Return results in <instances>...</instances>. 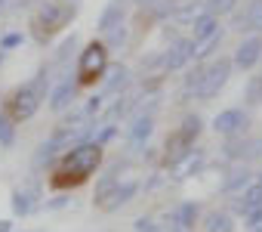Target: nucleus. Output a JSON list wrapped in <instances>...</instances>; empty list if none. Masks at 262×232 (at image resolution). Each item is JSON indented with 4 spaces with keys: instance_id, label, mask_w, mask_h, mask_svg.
<instances>
[{
    "instance_id": "nucleus-1",
    "label": "nucleus",
    "mask_w": 262,
    "mask_h": 232,
    "mask_svg": "<svg viewBox=\"0 0 262 232\" xmlns=\"http://www.w3.org/2000/svg\"><path fill=\"white\" fill-rule=\"evenodd\" d=\"M99 164H102V146L99 143H80V146L62 152L59 164L53 167V186L56 189L80 186L99 170Z\"/></svg>"
},
{
    "instance_id": "nucleus-2",
    "label": "nucleus",
    "mask_w": 262,
    "mask_h": 232,
    "mask_svg": "<svg viewBox=\"0 0 262 232\" xmlns=\"http://www.w3.org/2000/svg\"><path fill=\"white\" fill-rule=\"evenodd\" d=\"M74 16H77V4H68V0H56V4H47V7L34 16V22H31L34 37H37V41L53 37V34L62 31Z\"/></svg>"
},
{
    "instance_id": "nucleus-3",
    "label": "nucleus",
    "mask_w": 262,
    "mask_h": 232,
    "mask_svg": "<svg viewBox=\"0 0 262 232\" xmlns=\"http://www.w3.org/2000/svg\"><path fill=\"white\" fill-rule=\"evenodd\" d=\"M105 71H108V47L105 41H90L77 56V84L93 87L99 78H105Z\"/></svg>"
},
{
    "instance_id": "nucleus-4",
    "label": "nucleus",
    "mask_w": 262,
    "mask_h": 232,
    "mask_svg": "<svg viewBox=\"0 0 262 232\" xmlns=\"http://www.w3.org/2000/svg\"><path fill=\"white\" fill-rule=\"evenodd\" d=\"M37 108H40V96H37V93L31 90V84H28V87H19V90L10 93V99H7V118H10L13 124H19V121L34 118Z\"/></svg>"
},
{
    "instance_id": "nucleus-5",
    "label": "nucleus",
    "mask_w": 262,
    "mask_h": 232,
    "mask_svg": "<svg viewBox=\"0 0 262 232\" xmlns=\"http://www.w3.org/2000/svg\"><path fill=\"white\" fill-rule=\"evenodd\" d=\"M228 78H231V59H216L210 68H204V78H201L198 96H201V99H213V96H219V90L228 84Z\"/></svg>"
},
{
    "instance_id": "nucleus-6",
    "label": "nucleus",
    "mask_w": 262,
    "mask_h": 232,
    "mask_svg": "<svg viewBox=\"0 0 262 232\" xmlns=\"http://www.w3.org/2000/svg\"><path fill=\"white\" fill-rule=\"evenodd\" d=\"M244 127H247V114L241 108H225L213 118V130L222 137H237V133H244Z\"/></svg>"
},
{
    "instance_id": "nucleus-7",
    "label": "nucleus",
    "mask_w": 262,
    "mask_h": 232,
    "mask_svg": "<svg viewBox=\"0 0 262 232\" xmlns=\"http://www.w3.org/2000/svg\"><path fill=\"white\" fill-rule=\"evenodd\" d=\"M262 59V37H247L237 50H234V59H231V68H241V71H250L256 62Z\"/></svg>"
},
{
    "instance_id": "nucleus-8",
    "label": "nucleus",
    "mask_w": 262,
    "mask_h": 232,
    "mask_svg": "<svg viewBox=\"0 0 262 232\" xmlns=\"http://www.w3.org/2000/svg\"><path fill=\"white\" fill-rule=\"evenodd\" d=\"M201 167H204V152H201V149H188V152H185L179 161H173V164H170V170H173V180L194 177Z\"/></svg>"
},
{
    "instance_id": "nucleus-9",
    "label": "nucleus",
    "mask_w": 262,
    "mask_h": 232,
    "mask_svg": "<svg viewBox=\"0 0 262 232\" xmlns=\"http://www.w3.org/2000/svg\"><path fill=\"white\" fill-rule=\"evenodd\" d=\"M136 189H139V186H136L133 180H129V183H123V186L117 183V186H114V189H111V192H108V195H105V198L99 201V207L111 214V210H117V207H123V204H126L129 198H133V195H136Z\"/></svg>"
},
{
    "instance_id": "nucleus-10",
    "label": "nucleus",
    "mask_w": 262,
    "mask_h": 232,
    "mask_svg": "<svg viewBox=\"0 0 262 232\" xmlns=\"http://www.w3.org/2000/svg\"><path fill=\"white\" fill-rule=\"evenodd\" d=\"M188 59H191V41H176V44L161 56V65H164L167 71H176V68H182Z\"/></svg>"
},
{
    "instance_id": "nucleus-11",
    "label": "nucleus",
    "mask_w": 262,
    "mask_h": 232,
    "mask_svg": "<svg viewBox=\"0 0 262 232\" xmlns=\"http://www.w3.org/2000/svg\"><path fill=\"white\" fill-rule=\"evenodd\" d=\"M204 16H207V4H201V0H188V4L173 10V19L179 25H198Z\"/></svg>"
},
{
    "instance_id": "nucleus-12",
    "label": "nucleus",
    "mask_w": 262,
    "mask_h": 232,
    "mask_svg": "<svg viewBox=\"0 0 262 232\" xmlns=\"http://www.w3.org/2000/svg\"><path fill=\"white\" fill-rule=\"evenodd\" d=\"M256 207H262V186L259 183H253V186H247L241 195H237V201H234V210L237 214H250V210H256Z\"/></svg>"
},
{
    "instance_id": "nucleus-13",
    "label": "nucleus",
    "mask_w": 262,
    "mask_h": 232,
    "mask_svg": "<svg viewBox=\"0 0 262 232\" xmlns=\"http://www.w3.org/2000/svg\"><path fill=\"white\" fill-rule=\"evenodd\" d=\"M222 28H216L213 34H207V37H201V41H191V59H207L219 44H222Z\"/></svg>"
},
{
    "instance_id": "nucleus-14",
    "label": "nucleus",
    "mask_w": 262,
    "mask_h": 232,
    "mask_svg": "<svg viewBox=\"0 0 262 232\" xmlns=\"http://www.w3.org/2000/svg\"><path fill=\"white\" fill-rule=\"evenodd\" d=\"M74 90H77V84L62 81V84L53 90V96H50V108H53V111H65V108L71 105V99H74Z\"/></svg>"
},
{
    "instance_id": "nucleus-15",
    "label": "nucleus",
    "mask_w": 262,
    "mask_h": 232,
    "mask_svg": "<svg viewBox=\"0 0 262 232\" xmlns=\"http://www.w3.org/2000/svg\"><path fill=\"white\" fill-rule=\"evenodd\" d=\"M34 198H37L34 189H16V192H13V214H16V217H28V214L37 207Z\"/></svg>"
},
{
    "instance_id": "nucleus-16",
    "label": "nucleus",
    "mask_w": 262,
    "mask_h": 232,
    "mask_svg": "<svg viewBox=\"0 0 262 232\" xmlns=\"http://www.w3.org/2000/svg\"><path fill=\"white\" fill-rule=\"evenodd\" d=\"M194 220H198V204H191V201H185V204H179V207L173 210V223L179 226V232L191 229Z\"/></svg>"
},
{
    "instance_id": "nucleus-17",
    "label": "nucleus",
    "mask_w": 262,
    "mask_h": 232,
    "mask_svg": "<svg viewBox=\"0 0 262 232\" xmlns=\"http://www.w3.org/2000/svg\"><path fill=\"white\" fill-rule=\"evenodd\" d=\"M201 127H204V121L198 118V114H188V118L182 121V130H179L182 143H185V146H194V140L201 137Z\"/></svg>"
},
{
    "instance_id": "nucleus-18",
    "label": "nucleus",
    "mask_w": 262,
    "mask_h": 232,
    "mask_svg": "<svg viewBox=\"0 0 262 232\" xmlns=\"http://www.w3.org/2000/svg\"><path fill=\"white\" fill-rule=\"evenodd\" d=\"M151 130H155V118H151V114L136 118V124L129 127V140H133V143H145V140L151 137Z\"/></svg>"
},
{
    "instance_id": "nucleus-19",
    "label": "nucleus",
    "mask_w": 262,
    "mask_h": 232,
    "mask_svg": "<svg viewBox=\"0 0 262 232\" xmlns=\"http://www.w3.org/2000/svg\"><path fill=\"white\" fill-rule=\"evenodd\" d=\"M207 232H234V220L222 210H213L207 217Z\"/></svg>"
},
{
    "instance_id": "nucleus-20",
    "label": "nucleus",
    "mask_w": 262,
    "mask_h": 232,
    "mask_svg": "<svg viewBox=\"0 0 262 232\" xmlns=\"http://www.w3.org/2000/svg\"><path fill=\"white\" fill-rule=\"evenodd\" d=\"M123 22V10H120V4H111L105 13H102V19H99V28L102 31H111L114 25H120Z\"/></svg>"
},
{
    "instance_id": "nucleus-21",
    "label": "nucleus",
    "mask_w": 262,
    "mask_h": 232,
    "mask_svg": "<svg viewBox=\"0 0 262 232\" xmlns=\"http://www.w3.org/2000/svg\"><path fill=\"white\" fill-rule=\"evenodd\" d=\"M126 78H129V71H126L123 65H114V68H111V78L105 81V93H117V90H123V87H126Z\"/></svg>"
},
{
    "instance_id": "nucleus-22",
    "label": "nucleus",
    "mask_w": 262,
    "mask_h": 232,
    "mask_svg": "<svg viewBox=\"0 0 262 232\" xmlns=\"http://www.w3.org/2000/svg\"><path fill=\"white\" fill-rule=\"evenodd\" d=\"M250 183V170L247 167H234L231 173H228V180H225V192H234V189H241V186H247Z\"/></svg>"
},
{
    "instance_id": "nucleus-23",
    "label": "nucleus",
    "mask_w": 262,
    "mask_h": 232,
    "mask_svg": "<svg viewBox=\"0 0 262 232\" xmlns=\"http://www.w3.org/2000/svg\"><path fill=\"white\" fill-rule=\"evenodd\" d=\"M234 4H237V0H207V16L219 19V16H225V13H231Z\"/></svg>"
},
{
    "instance_id": "nucleus-24",
    "label": "nucleus",
    "mask_w": 262,
    "mask_h": 232,
    "mask_svg": "<svg viewBox=\"0 0 262 232\" xmlns=\"http://www.w3.org/2000/svg\"><path fill=\"white\" fill-rule=\"evenodd\" d=\"M253 31H262V0H253L250 4V10H247V19H244ZM241 22V25H244Z\"/></svg>"
},
{
    "instance_id": "nucleus-25",
    "label": "nucleus",
    "mask_w": 262,
    "mask_h": 232,
    "mask_svg": "<svg viewBox=\"0 0 262 232\" xmlns=\"http://www.w3.org/2000/svg\"><path fill=\"white\" fill-rule=\"evenodd\" d=\"M216 28H222L219 25V19H213V16H204L198 25H194V41H201V37H207V34H213Z\"/></svg>"
},
{
    "instance_id": "nucleus-26",
    "label": "nucleus",
    "mask_w": 262,
    "mask_h": 232,
    "mask_svg": "<svg viewBox=\"0 0 262 232\" xmlns=\"http://www.w3.org/2000/svg\"><path fill=\"white\" fill-rule=\"evenodd\" d=\"M16 140V130H13V121L7 114H0V146H13Z\"/></svg>"
},
{
    "instance_id": "nucleus-27",
    "label": "nucleus",
    "mask_w": 262,
    "mask_h": 232,
    "mask_svg": "<svg viewBox=\"0 0 262 232\" xmlns=\"http://www.w3.org/2000/svg\"><path fill=\"white\" fill-rule=\"evenodd\" d=\"M201 78H204V68H201V65H194V71H188V78H185V93H198Z\"/></svg>"
},
{
    "instance_id": "nucleus-28",
    "label": "nucleus",
    "mask_w": 262,
    "mask_h": 232,
    "mask_svg": "<svg viewBox=\"0 0 262 232\" xmlns=\"http://www.w3.org/2000/svg\"><path fill=\"white\" fill-rule=\"evenodd\" d=\"M105 34H108V44H105V47H120V44L126 41V31H123V22H120V25H114L111 31H105Z\"/></svg>"
},
{
    "instance_id": "nucleus-29",
    "label": "nucleus",
    "mask_w": 262,
    "mask_h": 232,
    "mask_svg": "<svg viewBox=\"0 0 262 232\" xmlns=\"http://www.w3.org/2000/svg\"><path fill=\"white\" fill-rule=\"evenodd\" d=\"M105 108V99L102 96H93V99H86V108H83V114H86V118H93V114H99Z\"/></svg>"
},
{
    "instance_id": "nucleus-30",
    "label": "nucleus",
    "mask_w": 262,
    "mask_h": 232,
    "mask_svg": "<svg viewBox=\"0 0 262 232\" xmlns=\"http://www.w3.org/2000/svg\"><path fill=\"white\" fill-rule=\"evenodd\" d=\"M247 99H250L253 105L262 99V78H253V81H250V93H247Z\"/></svg>"
},
{
    "instance_id": "nucleus-31",
    "label": "nucleus",
    "mask_w": 262,
    "mask_h": 232,
    "mask_svg": "<svg viewBox=\"0 0 262 232\" xmlns=\"http://www.w3.org/2000/svg\"><path fill=\"white\" fill-rule=\"evenodd\" d=\"M247 226H250V229L262 226V207H256V210H250V214H247Z\"/></svg>"
},
{
    "instance_id": "nucleus-32",
    "label": "nucleus",
    "mask_w": 262,
    "mask_h": 232,
    "mask_svg": "<svg viewBox=\"0 0 262 232\" xmlns=\"http://www.w3.org/2000/svg\"><path fill=\"white\" fill-rule=\"evenodd\" d=\"M19 44H22V34H16V31L4 37V50H13V47H19Z\"/></svg>"
},
{
    "instance_id": "nucleus-33",
    "label": "nucleus",
    "mask_w": 262,
    "mask_h": 232,
    "mask_svg": "<svg viewBox=\"0 0 262 232\" xmlns=\"http://www.w3.org/2000/svg\"><path fill=\"white\" fill-rule=\"evenodd\" d=\"M136 232H158V226H155L151 220L142 217V220H136Z\"/></svg>"
},
{
    "instance_id": "nucleus-34",
    "label": "nucleus",
    "mask_w": 262,
    "mask_h": 232,
    "mask_svg": "<svg viewBox=\"0 0 262 232\" xmlns=\"http://www.w3.org/2000/svg\"><path fill=\"white\" fill-rule=\"evenodd\" d=\"M111 137H114V127H105V130H102V133H99V140H96V143H99V146H102V143H108V140H111Z\"/></svg>"
},
{
    "instance_id": "nucleus-35",
    "label": "nucleus",
    "mask_w": 262,
    "mask_h": 232,
    "mask_svg": "<svg viewBox=\"0 0 262 232\" xmlns=\"http://www.w3.org/2000/svg\"><path fill=\"white\" fill-rule=\"evenodd\" d=\"M65 204H68V198H65V195H59V198H53L47 207H53V210H56V207H65Z\"/></svg>"
},
{
    "instance_id": "nucleus-36",
    "label": "nucleus",
    "mask_w": 262,
    "mask_h": 232,
    "mask_svg": "<svg viewBox=\"0 0 262 232\" xmlns=\"http://www.w3.org/2000/svg\"><path fill=\"white\" fill-rule=\"evenodd\" d=\"M0 232H13V223L10 220H0Z\"/></svg>"
},
{
    "instance_id": "nucleus-37",
    "label": "nucleus",
    "mask_w": 262,
    "mask_h": 232,
    "mask_svg": "<svg viewBox=\"0 0 262 232\" xmlns=\"http://www.w3.org/2000/svg\"><path fill=\"white\" fill-rule=\"evenodd\" d=\"M250 232H262V226H256V229H250Z\"/></svg>"
},
{
    "instance_id": "nucleus-38",
    "label": "nucleus",
    "mask_w": 262,
    "mask_h": 232,
    "mask_svg": "<svg viewBox=\"0 0 262 232\" xmlns=\"http://www.w3.org/2000/svg\"><path fill=\"white\" fill-rule=\"evenodd\" d=\"M136 4H151V0H136Z\"/></svg>"
},
{
    "instance_id": "nucleus-39",
    "label": "nucleus",
    "mask_w": 262,
    "mask_h": 232,
    "mask_svg": "<svg viewBox=\"0 0 262 232\" xmlns=\"http://www.w3.org/2000/svg\"><path fill=\"white\" fill-rule=\"evenodd\" d=\"M259 186H262V173H259Z\"/></svg>"
},
{
    "instance_id": "nucleus-40",
    "label": "nucleus",
    "mask_w": 262,
    "mask_h": 232,
    "mask_svg": "<svg viewBox=\"0 0 262 232\" xmlns=\"http://www.w3.org/2000/svg\"><path fill=\"white\" fill-rule=\"evenodd\" d=\"M4 4H7V0H0V7H4Z\"/></svg>"
}]
</instances>
